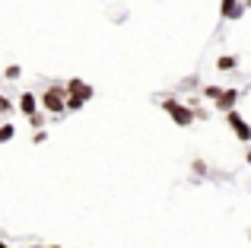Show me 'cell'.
<instances>
[{"label":"cell","mask_w":251,"mask_h":248,"mask_svg":"<svg viewBox=\"0 0 251 248\" xmlns=\"http://www.w3.org/2000/svg\"><path fill=\"white\" fill-rule=\"evenodd\" d=\"M159 105H162V112L172 118V124H178V127H191V124L197 121V108H194V105H184V102H178L175 96H162Z\"/></svg>","instance_id":"1"},{"label":"cell","mask_w":251,"mask_h":248,"mask_svg":"<svg viewBox=\"0 0 251 248\" xmlns=\"http://www.w3.org/2000/svg\"><path fill=\"white\" fill-rule=\"evenodd\" d=\"M64 83H48V86L38 93V108L48 115H64L67 108H64Z\"/></svg>","instance_id":"2"},{"label":"cell","mask_w":251,"mask_h":248,"mask_svg":"<svg viewBox=\"0 0 251 248\" xmlns=\"http://www.w3.org/2000/svg\"><path fill=\"white\" fill-rule=\"evenodd\" d=\"M223 115H226V124H229V130L235 134V140H242L248 147V143H251V124L242 118L235 108H229V112H223Z\"/></svg>","instance_id":"3"},{"label":"cell","mask_w":251,"mask_h":248,"mask_svg":"<svg viewBox=\"0 0 251 248\" xmlns=\"http://www.w3.org/2000/svg\"><path fill=\"white\" fill-rule=\"evenodd\" d=\"M64 93H74V96H80V99L86 102V105H89V102L96 99V89H92L86 80H80V76H70V80L64 83Z\"/></svg>","instance_id":"4"},{"label":"cell","mask_w":251,"mask_h":248,"mask_svg":"<svg viewBox=\"0 0 251 248\" xmlns=\"http://www.w3.org/2000/svg\"><path fill=\"white\" fill-rule=\"evenodd\" d=\"M239 99H242V89H229V86H223V93L213 99V105H216V112H229V108H235L239 105Z\"/></svg>","instance_id":"5"},{"label":"cell","mask_w":251,"mask_h":248,"mask_svg":"<svg viewBox=\"0 0 251 248\" xmlns=\"http://www.w3.org/2000/svg\"><path fill=\"white\" fill-rule=\"evenodd\" d=\"M242 13H245L242 0H220V16L223 19H239Z\"/></svg>","instance_id":"6"},{"label":"cell","mask_w":251,"mask_h":248,"mask_svg":"<svg viewBox=\"0 0 251 248\" xmlns=\"http://www.w3.org/2000/svg\"><path fill=\"white\" fill-rule=\"evenodd\" d=\"M19 112H23L25 118H29V115H35L38 112V96L35 93H23V96H19Z\"/></svg>","instance_id":"7"},{"label":"cell","mask_w":251,"mask_h":248,"mask_svg":"<svg viewBox=\"0 0 251 248\" xmlns=\"http://www.w3.org/2000/svg\"><path fill=\"white\" fill-rule=\"evenodd\" d=\"M239 67V57L235 54H220L216 57V70H223V74H229V70Z\"/></svg>","instance_id":"8"},{"label":"cell","mask_w":251,"mask_h":248,"mask_svg":"<svg viewBox=\"0 0 251 248\" xmlns=\"http://www.w3.org/2000/svg\"><path fill=\"white\" fill-rule=\"evenodd\" d=\"M191 172L197 175V178H203V175L210 172V166H207V159H201V156H194V159H191Z\"/></svg>","instance_id":"9"},{"label":"cell","mask_w":251,"mask_h":248,"mask_svg":"<svg viewBox=\"0 0 251 248\" xmlns=\"http://www.w3.org/2000/svg\"><path fill=\"white\" fill-rule=\"evenodd\" d=\"M13 137H16V127H13L10 121H6V124H0V147H3V143H10Z\"/></svg>","instance_id":"10"},{"label":"cell","mask_w":251,"mask_h":248,"mask_svg":"<svg viewBox=\"0 0 251 248\" xmlns=\"http://www.w3.org/2000/svg\"><path fill=\"white\" fill-rule=\"evenodd\" d=\"M3 76L6 80H19V76H23V67H19V64H10V67L3 70Z\"/></svg>","instance_id":"11"},{"label":"cell","mask_w":251,"mask_h":248,"mask_svg":"<svg viewBox=\"0 0 251 248\" xmlns=\"http://www.w3.org/2000/svg\"><path fill=\"white\" fill-rule=\"evenodd\" d=\"M29 124H32L35 130H38V127H45V115H42V108H38L35 115H29Z\"/></svg>","instance_id":"12"},{"label":"cell","mask_w":251,"mask_h":248,"mask_svg":"<svg viewBox=\"0 0 251 248\" xmlns=\"http://www.w3.org/2000/svg\"><path fill=\"white\" fill-rule=\"evenodd\" d=\"M10 112H13V102L6 99L3 93H0V118H3V115H10Z\"/></svg>","instance_id":"13"},{"label":"cell","mask_w":251,"mask_h":248,"mask_svg":"<svg viewBox=\"0 0 251 248\" xmlns=\"http://www.w3.org/2000/svg\"><path fill=\"white\" fill-rule=\"evenodd\" d=\"M220 93H223V86H203V96H207L210 102H213V99H216Z\"/></svg>","instance_id":"14"},{"label":"cell","mask_w":251,"mask_h":248,"mask_svg":"<svg viewBox=\"0 0 251 248\" xmlns=\"http://www.w3.org/2000/svg\"><path fill=\"white\" fill-rule=\"evenodd\" d=\"M45 140H48V130H45V127H38L35 134H32V143H45Z\"/></svg>","instance_id":"15"},{"label":"cell","mask_w":251,"mask_h":248,"mask_svg":"<svg viewBox=\"0 0 251 248\" xmlns=\"http://www.w3.org/2000/svg\"><path fill=\"white\" fill-rule=\"evenodd\" d=\"M245 162H248V166H251V149H248V153H245Z\"/></svg>","instance_id":"16"},{"label":"cell","mask_w":251,"mask_h":248,"mask_svg":"<svg viewBox=\"0 0 251 248\" xmlns=\"http://www.w3.org/2000/svg\"><path fill=\"white\" fill-rule=\"evenodd\" d=\"M29 248H45V245H42V242H35V245H29Z\"/></svg>","instance_id":"17"},{"label":"cell","mask_w":251,"mask_h":248,"mask_svg":"<svg viewBox=\"0 0 251 248\" xmlns=\"http://www.w3.org/2000/svg\"><path fill=\"white\" fill-rule=\"evenodd\" d=\"M242 6H251V0H242Z\"/></svg>","instance_id":"18"},{"label":"cell","mask_w":251,"mask_h":248,"mask_svg":"<svg viewBox=\"0 0 251 248\" xmlns=\"http://www.w3.org/2000/svg\"><path fill=\"white\" fill-rule=\"evenodd\" d=\"M0 248H10V245H6V242H0Z\"/></svg>","instance_id":"19"},{"label":"cell","mask_w":251,"mask_h":248,"mask_svg":"<svg viewBox=\"0 0 251 248\" xmlns=\"http://www.w3.org/2000/svg\"><path fill=\"white\" fill-rule=\"evenodd\" d=\"M45 248H61V245H45Z\"/></svg>","instance_id":"20"},{"label":"cell","mask_w":251,"mask_h":248,"mask_svg":"<svg viewBox=\"0 0 251 248\" xmlns=\"http://www.w3.org/2000/svg\"><path fill=\"white\" fill-rule=\"evenodd\" d=\"M248 239H251V232H248Z\"/></svg>","instance_id":"21"}]
</instances>
